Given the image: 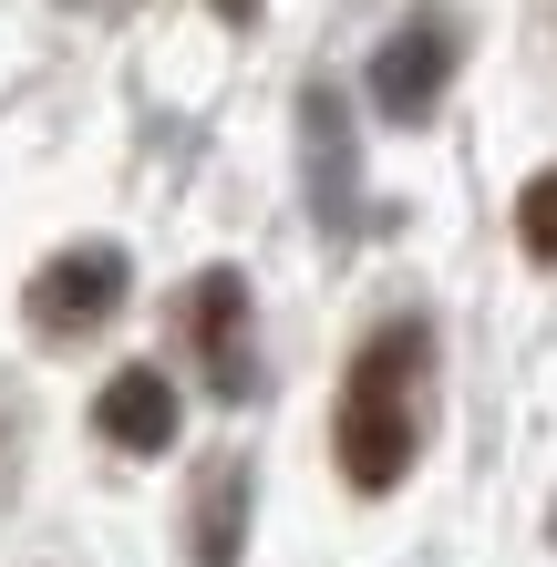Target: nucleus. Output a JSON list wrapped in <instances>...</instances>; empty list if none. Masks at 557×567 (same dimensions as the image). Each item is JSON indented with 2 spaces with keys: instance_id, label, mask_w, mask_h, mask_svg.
Instances as JSON below:
<instances>
[{
  "instance_id": "f257e3e1",
  "label": "nucleus",
  "mask_w": 557,
  "mask_h": 567,
  "mask_svg": "<svg viewBox=\"0 0 557 567\" xmlns=\"http://www.w3.org/2000/svg\"><path fill=\"white\" fill-rule=\"evenodd\" d=\"M413 361H423V330H372L351 351V382H341V413H331V444H341V475L362 495H392L413 475Z\"/></svg>"
},
{
  "instance_id": "f03ea898",
  "label": "nucleus",
  "mask_w": 557,
  "mask_h": 567,
  "mask_svg": "<svg viewBox=\"0 0 557 567\" xmlns=\"http://www.w3.org/2000/svg\"><path fill=\"white\" fill-rule=\"evenodd\" d=\"M454 42H465L454 11H413V21L372 52V104H382L392 124H423V114L444 104V83H454Z\"/></svg>"
},
{
  "instance_id": "7ed1b4c3",
  "label": "nucleus",
  "mask_w": 557,
  "mask_h": 567,
  "mask_svg": "<svg viewBox=\"0 0 557 567\" xmlns=\"http://www.w3.org/2000/svg\"><path fill=\"white\" fill-rule=\"evenodd\" d=\"M114 299H124V248L83 238L31 279V330H52V341L62 330H93V320H114Z\"/></svg>"
},
{
  "instance_id": "20e7f679",
  "label": "nucleus",
  "mask_w": 557,
  "mask_h": 567,
  "mask_svg": "<svg viewBox=\"0 0 557 567\" xmlns=\"http://www.w3.org/2000/svg\"><path fill=\"white\" fill-rule=\"evenodd\" d=\"M93 433H104L114 454H166L176 444V382L155 372V361H124V372L93 392Z\"/></svg>"
},
{
  "instance_id": "39448f33",
  "label": "nucleus",
  "mask_w": 557,
  "mask_h": 567,
  "mask_svg": "<svg viewBox=\"0 0 557 567\" xmlns=\"http://www.w3.org/2000/svg\"><path fill=\"white\" fill-rule=\"evenodd\" d=\"M196 341H207L217 392H248V279L238 269H207V279H196Z\"/></svg>"
},
{
  "instance_id": "423d86ee",
  "label": "nucleus",
  "mask_w": 557,
  "mask_h": 567,
  "mask_svg": "<svg viewBox=\"0 0 557 567\" xmlns=\"http://www.w3.org/2000/svg\"><path fill=\"white\" fill-rule=\"evenodd\" d=\"M238 537H248V475L217 464L207 495H196V567H238Z\"/></svg>"
},
{
  "instance_id": "0eeeda50",
  "label": "nucleus",
  "mask_w": 557,
  "mask_h": 567,
  "mask_svg": "<svg viewBox=\"0 0 557 567\" xmlns=\"http://www.w3.org/2000/svg\"><path fill=\"white\" fill-rule=\"evenodd\" d=\"M516 238H527V258H547V269H557V165H547V176H527V196H516Z\"/></svg>"
},
{
  "instance_id": "6e6552de",
  "label": "nucleus",
  "mask_w": 557,
  "mask_h": 567,
  "mask_svg": "<svg viewBox=\"0 0 557 567\" xmlns=\"http://www.w3.org/2000/svg\"><path fill=\"white\" fill-rule=\"evenodd\" d=\"M217 11H227V21H248V11H258V0H217Z\"/></svg>"
}]
</instances>
